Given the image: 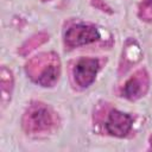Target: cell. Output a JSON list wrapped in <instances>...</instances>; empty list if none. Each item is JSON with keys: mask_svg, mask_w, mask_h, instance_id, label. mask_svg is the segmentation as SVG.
<instances>
[{"mask_svg": "<svg viewBox=\"0 0 152 152\" xmlns=\"http://www.w3.org/2000/svg\"><path fill=\"white\" fill-rule=\"evenodd\" d=\"M148 2H150V5H151V8H152V0H148Z\"/></svg>", "mask_w": 152, "mask_h": 152, "instance_id": "7", "label": "cell"}, {"mask_svg": "<svg viewBox=\"0 0 152 152\" xmlns=\"http://www.w3.org/2000/svg\"><path fill=\"white\" fill-rule=\"evenodd\" d=\"M31 120L36 127L42 128V127H46L50 124V115L45 108L39 107L31 113Z\"/></svg>", "mask_w": 152, "mask_h": 152, "instance_id": "5", "label": "cell"}, {"mask_svg": "<svg viewBox=\"0 0 152 152\" xmlns=\"http://www.w3.org/2000/svg\"><path fill=\"white\" fill-rule=\"evenodd\" d=\"M139 91H140V84L135 78H131L129 81H127L124 89V94L126 97L133 99L139 94Z\"/></svg>", "mask_w": 152, "mask_h": 152, "instance_id": "6", "label": "cell"}, {"mask_svg": "<svg viewBox=\"0 0 152 152\" xmlns=\"http://www.w3.org/2000/svg\"><path fill=\"white\" fill-rule=\"evenodd\" d=\"M100 38L96 27L91 25H74L65 33V42L70 46H81L93 43Z\"/></svg>", "mask_w": 152, "mask_h": 152, "instance_id": "1", "label": "cell"}, {"mask_svg": "<svg viewBox=\"0 0 152 152\" xmlns=\"http://www.w3.org/2000/svg\"><path fill=\"white\" fill-rule=\"evenodd\" d=\"M57 78H58V68L51 64V65H48L44 69V71L40 74L38 82L44 87H49V86H52L57 81Z\"/></svg>", "mask_w": 152, "mask_h": 152, "instance_id": "4", "label": "cell"}, {"mask_svg": "<svg viewBox=\"0 0 152 152\" xmlns=\"http://www.w3.org/2000/svg\"><path fill=\"white\" fill-rule=\"evenodd\" d=\"M99 70V62L94 58H82L76 63L74 69L75 81L81 87L90 86Z\"/></svg>", "mask_w": 152, "mask_h": 152, "instance_id": "2", "label": "cell"}, {"mask_svg": "<svg viewBox=\"0 0 152 152\" xmlns=\"http://www.w3.org/2000/svg\"><path fill=\"white\" fill-rule=\"evenodd\" d=\"M132 124H133V120L128 114L114 109L108 115L106 128L108 133H110L112 135L124 137L129 132Z\"/></svg>", "mask_w": 152, "mask_h": 152, "instance_id": "3", "label": "cell"}]
</instances>
